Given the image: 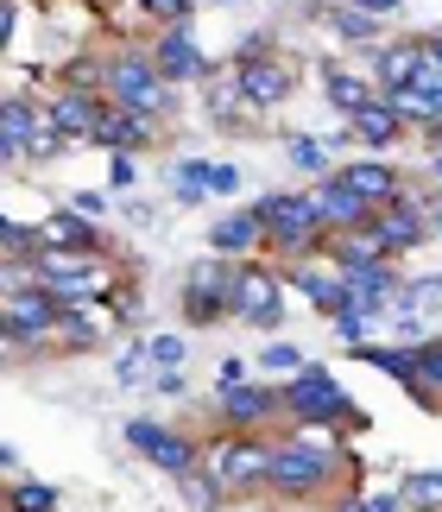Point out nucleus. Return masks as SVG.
I'll use <instances>...</instances> for the list:
<instances>
[{"label":"nucleus","mask_w":442,"mask_h":512,"mask_svg":"<svg viewBox=\"0 0 442 512\" xmlns=\"http://www.w3.org/2000/svg\"><path fill=\"white\" fill-rule=\"evenodd\" d=\"M354 475V449L348 437L335 430H272V487L266 500L272 506H316V500H335Z\"/></svg>","instance_id":"obj_1"},{"label":"nucleus","mask_w":442,"mask_h":512,"mask_svg":"<svg viewBox=\"0 0 442 512\" xmlns=\"http://www.w3.org/2000/svg\"><path fill=\"white\" fill-rule=\"evenodd\" d=\"M285 424H297V430H335V437H360L373 418H367V405H360L323 361H310L297 380H285Z\"/></svg>","instance_id":"obj_2"},{"label":"nucleus","mask_w":442,"mask_h":512,"mask_svg":"<svg viewBox=\"0 0 442 512\" xmlns=\"http://www.w3.org/2000/svg\"><path fill=\"white\" fill-rule=\"evenodd\" d=\"M253 215L266 222V260H329V228L316 215L310 190H266L253 203Z\"/></svg>","instance_id":"obj_3"},{"label":"nucleus","mask_w":442,"mask_h":512,"mask_svg":"<svg viewBox=\"0 0 442 512\" xmlns=\"http://www.w3.org/2000/svg\"><path fill=\"white\" fill-rule=\"evenodd\" d=\"M32 285H45L57 304H108L120 285H127V272H120L114 253H32L26 266Z\"/></svg>","instance_id":"obj_4"},{"label":"nucleus","mask_w":442,"mask_h":512,"mask_svg":"<svg viewBox=\"0 0 442 512\" xmlns=\"http://www.w3.org/2000/svg\"><path fill=\"white\" fill-rule=\"evenodd\" d=\"M108 57V102L114 108H133V114H152V121H171L177 114V89L165 83V70L152 64L146 45H114L102 51Z\"/></svg>","instance_id":"obj_5"},{"label":"nucleus","mask_w":442,"mask_h":512,"mask_svg":"<svg viewBox=\"0 0 442 512\" xmlns=\"http://www.w3.org/2000/svg\"><path fill=\"white\" fill-rule=\"evenodd\" d=\"M0 329H7L13 354H57V329H64V304L32 279H7L0 298Z\"/></svg>","instance_id":"obj_6"},{"label":"nucleus","mask_w":442,"mask_h":512,"mask_svg":"<svg viewBox=\"0 0 442 512\" xmlns=\"http://www.w3.org/2000/svg\"><path fill=\"white\" fill-rule=\"evenodd\" d=\"M209 468L228 487V500H266L272 487V437H247V430H215L209 437Z\"/></svg>","instance_id":"obj_7"},{"label":"nucleus","mask_w":442,"mask_h":512,"mask_svg":"<svg viewBox=\"0 0 442 512\" xmlns=\"http://www.w3.org/2000/svg\"><path fill=\"white\" fill-rule=\"evenodd\" d=\"M234 76H240V95L253 102V114H272V108H285L291 95H297V57L272 51V38H266V32L240 38V51H234Z\"/></svg>","instance_id":"obj_8"},{"label":"nucleus","mask_w":442,"mask_h":512,"mask_svg":"<svg viewBox=\"0 0 442 512\" xmlns=\"http://www.w3.org/2000/svg\"><path fill=\"white\" fill-rule=\"evenodd\" d=\"M285 298H291V285H285V266L278 260H240L234 266V323H247L259 329V336H278V323H285Z\"/></svg>","instance_id":"obj_9"},{"label":"nucleus","mask_w":442,"mask_h":512,"mask_svg":"<svg viewBox=\"0 0 442 512\" xmlns=\"http://www.w3.org/2000/svg\"><path fill=\"white\" fill-rule=\"evenodd\" d=\"M120 437H127L133 456H146V468H158V475H171V481H184L209 462V443H196L190 430H177L165 418H127Z\"/></svg>","instance_id":"obj_10"},{"label":"nucleus","mask_w":442,"mask_h":512,"mask_svg":"<svg viewBox=\"0 0 442 512\" xmlns=\"http://www.w3.org/2000/svg\"><path fill=\"white\" fill-rule=\"evenodd\" d=\"M234 266L240 260H221V253H203L184 285H177V310H184L190 329H215V323H234Z\"/></svg>","instance_id":"obj_11"},{"label":"nucleus","mask_w":442,"mask_h":512,"mask_svg":"<svg viewBox=\"0 0 442 512\" xmlns=\"http://www.w3.org/2000/svg\"><path fill=\"white\" fill-rule=\"evenodd\" d=\"M215 430H247V437H272V430H285V386L247 380V386L215 392Z\"/></svg>","instance_id":"obj_12"},{"label":"nucleus","mask_w":442,"mask_h":512,"mask_svg":"<svg viewBox=\"0 0 442 512\" xmlns=\"http://www.w3.org/2000/svg\"><path fill=\"white\" fill-rule=\"evenodd\" d=\"M430 196H436V190L411 184V196H398L392 209H379L373 222H367V228H373V241L386 247V260H411V253L424 247V241H436V234H430Z\"/></svg>","instance_id":"obj_13"},{"label":"nucleus","mask_w":442,"mask_h":512,"mask_svg":"<svg viewBox=\"0 0 442 512\" xmlns=\"http://www.w3.org/2000/svg\"><path fill=\"white\" fill-rule=\"evenodd\" d=\"M146 51H152V64L165 70V83L171 89H203L215 64H209V51H203V38H196L190 26H158L146 38Z\"/></svg>","instance_id":"obj_14"},{"label":"nucleus","mask_w":442,"mask_h":512,"mask_svg":"<svg viewBox=\"0 0 442 512\" xmlns=\"http://www.w3.org/2000/svg\"><path fill=\"white\" fill-rule=\"evenodd\" d=\"M45 102V114L57 121V133H64L70 146H95V133H102V114H108V95H89V89H45L38 95Z\"/></svg>","instance_id":"obj_15"},{"label":"nucleus","mask_w":442,"mask_h":512,"mask_svg":"<svg viewBox=\"0 0 442 512\" xmlns=\"http://www.w3.org/2000/svg\"><path fill=\"white\" fill-rule=\"evenodd\" d=\"M335 177H341V184H348V190L360 196V203H373V209H392L398 196H411V177L398 171L392 159H373V152H360V159H348V165H341Z\"/></svg>","instance_id":"obj_16"},{"label":"nucleus","mask_w":442,"mask_h":512,"mask_svg":"<svg viewBox=\"0 0 442 512\" xmlns=\"http://www.w3.org/2000/svg\"><path fill=\"white\" fill-rule=\"evenodd\" d=\"M341 133H348V140L360 146V152H373V159H386L392 146H405V114H398L386 95H379V102H367L360 114H348V121H341Z\"/></svg>","instance_id":"obj_17"},{"label":"nucleus","mask_w":442,"mask_h":512,"mask_svg":"<svg viewBox=\"0 0 442 512\" xmlns=\"http://www.w3.org/2000/svg\"><path fill=\"white\" fill-rule=\"evenodd\" d=\"M38 247L45 253H108V234L102 222H89V215H76L64 203L57 215H38Z\"/></svg>","instance_id":"obj_18"},{"label":"nucleus","mask_w":442,"mask_h":512,"mask_svg":"<svg viewBox=\"0 0 442 512\" xmlns=\"http://www.w3.org/2000/svg\"><path fill=\"white\" fill-rule=\"evenodd\" d=\"M316 196V215H323V228H329V241H341V234H354V228H367L373 222V203H360V196L341 184V177H323V184H304Z\"/></svg>","instance_id":"obj_19"},{"label":"nucleus","mask_w":442,"mask_h":512,"mask_svg":"<svg viewBox=\"0 0 442 512\" xmlns=\"http://www.w3.org/2000/svg\"><path fill=\"white\" fill-rule=\"evenodd\" d=\"M114 304H64V329H57V354H95L108 348V329H114Z\"/></svg>","instance_id":"obj_20"},{"label":"nucleus","mask_w":442,"mask_h":512,"mask_svg":"<svg viewBox=\"0 0 442 512\" xmlns=\"http://www.w3.org/2000/svg\"><path fill=\"white\" fill-rule=\"evenodd\" d=\"M165 140V121H152V114H133V108H114L108 102V114H102V133H95V146L102 152H146V146H158Z\"/></svg>","instance_id":"obj_21"},{"label":"nucleus","mask_w":442,"mask_h":512,"mask_svg":"<svg viewBox=\"0 0 442 512\" xmlns=\"http://www.w3.org/2000/svg\"><path fill=\"white\" fill-rule=\"evenodd\" d=\"M209 253H221V260H259V253H266V222H259L253 209L215 215L209 222Z\"/></svg>","instance_id":"obj_22"},{"label":"nucleus","mask_w":442,"mask_h":512,"mask_svg":"<svg viewBox=\"0 0 442 512\" xmlns=\"http://www.w3.org/2000/svg\"><path fill=\"white\" fill-rule=\"evenodd\" d=\"M417 64H424V45L417 38H386V45H373V83L379 95H398V89H411L417 83Z\"/></svg>","instance_id":"obj_23"},{"label":"nucleus","mask_w":442,"mask_h":512,"mask_svg":"<svg viewBox=\"0 0 442 512\" xmlns=\"http://www.w3.org/2000/svg\"><path fill=\"white\" fill-rule=\"evenodd\" d=\"M32 127H38V102L26 89H13L7 102H0V159L13 171H26V146H32Z\"/></svg>","instance_id":"obj_24"},{"label":"nucleus","mask_w":442,"mask_h":512,"mask_svg":"<svg viewBox=\"0 0 442 512\" xmlns=\"http://www.w3.org/2000/svg\"><path fill=\"white\" fill-rule=\"evenodd\" d=\"M323 95H329V108L348 121V114H360L367 102H379V83L367 70H348V64H323Z\"/></svg>","instance_id":"obj_25"},{"label":"nucleus","mask_w":442,"mask_h":512,"mask_svg":"<svg viewBox=\"0 0 442 512\" xmlns=\"http://www.w3.org/2000/svg\"><path fill=\"white\" fill-rule=\"evenodd\" d=\"M203 108H209V121L215 127H240V114H247V121H253V102H247V95H240V76H234V64H221L215 76H209V83H203Z\"/></svg>","instance_id":"obj_26"},{"label":"nucleus","mask_w":442,"mask_h":512,"mask_svg":"<svg viewBox=\"0 0 442 512\" xmlns=\"http://www.w3.org/2000/svg\"><path fill=\"white\" fill-rule=\"evenodd\" d=\"M360 367H373V373H386V380H398V386H417V342H360V348H348Z\"/></svg>","instance_id":"obj_27"},{"label":"nucleus","mask_w":442,"mask_h":512,"mask_svg":"<svg viewBox=\"0 0 442 512\" xmlns=\"http://www.w3.org/2000/svg\"><path fill=\"white\" fill-rule=\"evenodd\" d=\"M285 159H291L297 177H310V184H323V177L341 171V165H335V146L316 140V133H291V140H285Z\"/></svg>","instance_id":"obj_28"},{"label":"nucleus","mask_w":442,"mask_h":512,"mask_svg":"<svg viewBox=\"0 0 442 512\" xmlns=\"http://www.w3.org/2000/svg\"><path fill=\"white\" fill-rule=\"evenodd\" d=\"M411 399L424 411H442V336L417 342V386H411Z\"/></svg>","instance_id":"obj_29"},{"label":"nucleus","mask_w":442,"mask_h":512,"mask_svg":"<svg viewBox=\"0 0 442 512\" xmlns=\"http://www.w3.org/2000/svg\"><path fill=\"white\" fill-rule=\"evenodd\" d=\"M323 19H329V32H335V38H348V45H386V38H379V32H386V19H373V13L348 7V0H341V7H329Z\"/></svg>","instance_id":"obj_30"},{"label":"nucleus","mask_w":442,"mask_h":512,"mask_svg":"<svg viewBox=\"0 0 442 512\" xmlns=\"http://www.w3.org/2000/svg\"><path fill=\"white\" fill-rule=\"evenodd\" d=\"M177 494H184V506H190V512H221V506H234V500H228V487L215 481V468H209V462L196 468V475L177 481Z\"/></svg>","instance_id":"obj_31"},{"label":"nucleus","mask_w":442,"mask_h":512,"mask_svg":"<svg viewBox=\"0 0 442 512\" xmlns=\"http://www.w3.org/2000/svg\"><path fill=\"white\" fill-rule=\"evenodd\" d=\"M171 190H177V203H190V209H203L209 203V159H177L171 165Z\"/></svg>","instance_id":"obj_32"},{"label":"nucleus","mask_w":442,"mask_h":512,"mask_svg":"<svg viewBox=\"0 0 442 512\" xmlns=\"http://www.w3.org/2000/svg\"><path fill=\"white\" fill-rule=\"evenodd\" d=\"M57 506H64V494L51 481H26V475L7 481V512H57Z\"/></svg>","instance_id":"obj_33"},{"label":"nucleus","mask_w":442,"mask_h":512,"mask_svg":"<svg viewBox=\"0 0 442 512\" xmlns=\"http://www.w3.org/2000/svg\"><path fill=\"white\" fill-rule=\"evenodd\" d=\"M398 487H405L411 512H442V468H405Z\"/></svg>","instance_id":"obj_34"},{"label":"nucleus","mask_w":442,"mask_h":512,"mask_svg":"<svg viewBox=\"0 0 442 512\" xmlns=\"http://www.w3.org/2000/svg\"><path fill=\"white\" fill-rule=\"evenodd\" d=\"M253 361H259V367H266V373H272V380H278V386H285V380H297V373H304V367H310V354H304V348H297V342H266V348H259V354H253Z\"/></svg>","instance_id":"obj_35"},{"label":"nucleus","mask_w":442,"mask_h":512,"mask_svg":"<svg viewBox=\"0 0 442 512\" xmlns=\"http://www.w3.org/2000/svg\"><path fill=\"white\" fill-rule=\"evenodd\" d=\"M373 317H379L373 304L348 298V304H341V317H329V336H335L341 348H360V342H367V323H373Z\"/></svg>","instance_id":"obj_36"},{"label":"nucleus","mask_w":442,"mask_h":512,"mask_svg":"<svg viewBox=\"0 0 442 512\" xmlns=\"http://www.w3.org/2000/svg\"><path fill=\"white\" fill-rule=\"evenodd\" d=\"M70 140L57 133V121L45 114V102H38V127H32V146H26V165H51V159H64Z\"/></svg>","instance_id":"obj_37"},{"label":"nucleus","mask_w":442,"mask_h":512,"mask_svg":"<svg viewBox=\"0 0 442 512\" xmlns=\"http://www.w3.org/2000/svg\"><path fill=\"white\" fill-rule=\"evenodd\" d=\"M146 354H152V373H177L190 361V336H177V329H158L146 336Z\"/></svg>","instance_id":"obj_38"},{"label":"nucleus","mask_w":442,"mask_h":512,"mask_svg":"<svg viewBox=\"0 0 442 512\" xmlns=\"http://www.w3.org/2000/svg\"><path fill=\"white\" fill-rule=\"evenodd\" d=\"M417 45H424V64H417V83L424 95H442V32H417Z\"/></svg>","instance_id":"obj_39"},{"label":"nucleus","mask_w":442,"mask_h":512,"mask_svg":"<svg viewBox=\"0 0 442 512\" xmlns=\"http://www.w3.org/2000/svg\"><path fill=\"white\" fill-rule=\"evenodd\" d=\"M133 7L146 13L152 26H190V13H196L190 0H133Z\"/></svg>","instance_id":"obj_40"},{"label":"nucleus","mask_w":442,"mask_h":512,"mask_svg":"<svg viewBox=\"0 0 442 512\" xmlns=\"http://www.w3.org/2000/svg\"><path fill=\"white\" fill-rule=\"evenodd\" d=\"M253 367H259V361H247V354H228V361H215V392H228V386H247V380H259Z\"/></svg>","instance_id":"obj_41"},{"label":"nucleus","mask_w":442,"mask_h":512,"mask_svg":"<svg viewBox=\"0 0 442 512\" xmlns=\"http://www.w3.org/2000/svg\"><path fill=\"white\" fill-rule=\"evenodd\" d=\"M139 373H152V354H146V342H133L127 354H120L114 380H120V386H139Z\"/></svg>","instance_id":"obj_42"},{"label":"nucleus","mask_w":442,"mask_h":512,"mask_svg":"<svg viewBox=\"0 0 442 512\" xmlns=\"http://www.w3.org/2000/svg\"><path fill=\"white\" fill-rule=\"evenodd\" d=\"M139 184V159L133 152H108V190H133Z\"/></svg>","instance_id":"obj_43"},{"label":"nucleus","mask_w":442,"mask_h":512,"mask_svg":"<svg viewBox=\"0 0 442 512\" xmlns=\"http://www.w3.org/2000/svg\"><path fill=\"white\" fill-rule=\"evenodd\" d=\"M209 190H215V196H234V190H240V165L209 159Z\"/></svg>","instance_id":"obj_44"},{"label":"nucleus","mask_w":442,"mask_h":512,"mask_svg":"<svg viewBox=\"0 0 442 512\" xmlns=\"http://www.w3.org/2000/svg\"><path fill=\"white\" fill-rule=\"evenodd\" d=\"M70 209H76V215H89V222H102V215H108V190H76V196H70Z\"/></svg>","instance_id":"obj_45"},{"label":"nucleus","mask_w":442,"mask_h":512,"mask_svg":"<svg viewBox=\"0 0 442 512\" xmlns=\"http://www.w3.org/2000/svg\"><path fill=\"white\" fill-rule=\"evenodd\" d=\"M367 506H373V512H411V500H405V487H379V494H373V487H367Z\"/></svg>","instance_id":"obj_46"},{"label":"nucleus","mask_w":442,"mask_h":512,"mask_svg":"<svg viewBox=\"0 0 442 512\" xmlns=\"http://www.w3.org/2000/svg\"><path fill=\"white\" fill-rule=\"evenodd\" d=\"M329 512H373L367 506V487H341V494L329 500Z\"/></svg>","instance_id":"obj_47"},{"label":"nucleus","mask_w":442,"mask_h":512,"mask_svg":"<svg viewBox=\"0 0 442 512\" xmlns=\"http://www.w3.org/2000/svg\"><path fill=\"white\" fill-rule=\"evenodd\" d=\"M152 380H158V392H165V399H184V392H190L184 367H177V373H152Z\"/></svg>","instance_id":"obj_48"},{"label":"nucleus","mask_w":442,"mask_h":512,"mask_svg":"<svg viewBox=\"0 0 442 512\" xmlns=\"http://www.w3.org/2000/svg\"><path fill=\"white\" fill-rule=\"evenodd\" d=\"M348 7L373 13V19H392V13H405V0H348Z\"/></svg>","instance_id":"obj_49"},{"label":"nucleus","mask_w":442,"mask_h":512,"mask_svg":"<svg viewBox=\"0 0 442 512\" xmlns=\"http://www.w3.org/2000/svg\"><path fill=\"white\" fill-rule=\"evenodd\" d=\"M430 234L442 241V196H430Z\"/></svg>","instance_id":"obj_50"},{"label":"nucleus","mask_w":442,"mask_h":512,"mask_svg":"<svg viewBox=\"0 0 442 512\" xmlns=\"http://www.w3.org/2000/svg\"><path fill=\"white\" fill-rule=\"evenodd\" d=\"M430 184L442 190V152H430Z\"/></svg>","instance_id":"obj_51"},{"label":"nucleus","mask_w":442,"mask_h":512,"mask_svg":"<svg viewBox=\"0 0 442 512\" xmlns=\"http://www.w3.org/2000/svg\"><path fill=\"white\" fill-rule=\"evenodd\" d=\"M430 146H436V152H442V121H436V127H430Z\"/></svg>","instance_id":"obj_52"},{"label":"nucleus","mask_w":442,"mask_h":512,"mask_svg":"<svg viewBox=\"0 0 442 512\" xmlns=\"http://www.w3.org/2000/svg\"><path fill=\"white\" fill-rule=\"evenodd\" d=\"M436 121H442V95H436Z\"/></svg>","instance_id":"obj_53"}]
</instances>
